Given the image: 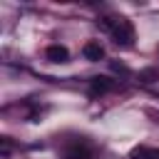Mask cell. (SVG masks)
Wrapping results in <instances>:
<instances>
[{
	"label": "cell",
	"instance_id": "6da1fadb",
	"mask_svg": "<svg viewBox=\"0 0 159 159\" xmlns=\"http://www.w3.org/2000/svg\"><path fill=\"white\" fill-rule=\"evenodd\" d=\"M97 25H99V30L109 32L114 45H119V47H132L134 45V25H132V20L119 17V15H102L97 20Z\"/></svg>",
	"mask_w": 159,
	"mask_h": 159
},
{
	"label": "cell",
	"instance_id": "7a4b0ae2",
	"mask_svg": "<svg viewBox=\"0 0 159 159\" xmlns=\"http://www.w3.org/2000/svg\"><path fill=\"white\" fill-rule=\"evenodd\" d=\"M62 159H97V154H94V147L87 139L77 137V139L65 144V157Z\"/></svg>",
	"mask_w": 159,
	"mask_h": 159
},
{
	"label": "cell",
	"instance_id": "3957f363",
	"mask_svg": "<svg viewBox=\"0 0 159 159\" xmlns=\"http://www.w3.org/2000/svg\"><path fill=\"white\" fill-rule=\"evenodd\" d=\"M112 89H114V80H112V77H104V75L92 77V80H89V87H87L89 97H102V94H107V92H112Z\"/></svg>",
	"mask_w": 159,
	"mask_h": 159
},
{
	"label": "cell",
	"instance_id": "277c9868",
	"mask_svg": "<svg viewBox=\"0 0 159 159\" xmlns=\"http://www.w3.org/2000/svg\"><path fill=\"white\" fill-rule=\"evenodd\" d=\"M82 55H84V60H89V62H99V60L104 57V45H102L99 40H87L84 47H82Z\"/></svg>",
	"mask_w": 159,
	"mask_h": 159
},
{
	"label": "cell",
	"instance_id": "5b68a950",
	"mask_svg": "<svg viewBox=\"0 0 159 159\" xmlns=\"http://www.w3.org/2000/svg\"><path fill=\"white\" fill-rule=\"evenodd\" d=\"M45 57L50 60V62H55V65H62V62H67L70 60V50L65 47V45H47L45 47Z\"/></svg>",
	"mask_w": 159,
	"mask_h": 159
},
{
	"label": "cell",
	"instance_id": "8992f818",
	"mask_svg": "<svg viewBox=\"0 0 159 159\" xmlns=\"http://www.w3.org/2000/svg\"><path fill=\"white\" fill-rule=\"evenodd\" d=\"M129 159H159V149H154V147H134L129 152Z\"/></svg>",
	"mask_w": 159,
	"mask_h": 159
},
{
	"label": "cell",
	"instance_id": "52a82bcc",
	"mask_svg": "<svg viewBox=\"0 0 159 159\" xmlns=\"http://www.w3.org/2000/svg\"><path fill=\"white\" fill-rule=\"evenodd\" d=\"M139 80H142V82H154V80H159V70H157V67L142 70V72H139Z\"/></svg>",
	"mask_w": 159,
	"mask_h": 159
},
{
	"label": "cell",
	"instance_id": "ba28073f",
	"mask_svg": "<svg viewBox=\"0 0 159 159\" xmlns=\"http://www.w3.org/2000/svg\"><path fill=\"white\" fill-rule=\"evenodd\" d=\"M2 157H5V159L10 157V139H7V137L2 139Z\"/></svg>",
	"mask_w": 159,
	"mask_h": 159
}]
</instances>
